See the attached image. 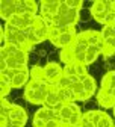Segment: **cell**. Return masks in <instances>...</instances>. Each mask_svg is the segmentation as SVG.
<instances>
[{"label": "cell", "mask_w": 115, "mask_h": 127, "mask_svg": "<svg viewBox=\"0 0 115 127\" xmlns=\"http://www.w3.org/2000/svg\"><path fill=\"white\" fill-rule=\"evenodd\" d=\"M0 89H2V98H6L8 95H9V92H11V86L5 82V80H0Z\"/></svg>", "instance_id": "obj_24"}, {"label": "cell", "mask_w": 115, "mask_h": 127, "mask_svg": "<svg viewBox=\"0 0 115 127\" xmlns=\"http://www.w3.org/2000/svg\"><path fill=\"white\" fill-rule=\"evenodd\" d=\"M27 36L32 42V45H37V44H41L42 41L48 39V33H50V26L47 24V21L38 14L35 17V21L27 30Z\"/></svg>", "instance_id": "obj_12"}, {"label": "cell", "mask_w": 115, "mask_h": 127, "mask_svg": "<svg viewBox=\"0 0 115 127\" xmlns=\"http://www.w3.org/2000/svg\"><path fill=\"white\" fill-rule=\"evenodd\" d=\"M103 38H114L115 39V23H111L108 26H103V29L100 30Z\"/></svg>", "instance_id": "obj_23"}, {"label": "cell", "mask_w": 115, "mask_h": 127, "mask_svg": "<svg viewBox=\"0 0 115 127\" xmlns=\"http://www.w3.org/2000/svg\"><path fill=\"white\" fill-rule=\"evenodd\" d=\"M61 5H62L61 0H42L39 3V15L47 21V24H50L58 15Z\"/></svg>", "instance_id": "obj_16"}, {"label": "cell", "mask_w": 115, "mask_h": 127, "mask_svg": "<svg viewBox=\"0 0 115 127\" xmlns=\"http://www.w3.org/2000/svg\"><path fill=\"white\" fill-rule=\"evenodd\" d=\"M0 115H2V124L0 127H24L27 123V112L20 104L9 103L6 98H2L0 104Z\"/></svg>", "instance_id": "obj_3"}, {"label": "cell", "mask_w": 115, "mask_h": 127, "mask_svg": "<svg viewBox=\"0 0 115 127\" xmlns=\"http://www.w3.org/2000/svg\"><path fill=\"white\" fill-rule=\"evenodd\" d=\"M0 71L2 70H17V68H24L27 67L29 62V53L23 49L12 44H5L2 45L0 50Z\"/></svg>", "instance_id": "obj_1"}, {"label": "cell", "mask_w": 115, "mask_h": 127, "mask_svg": "<svg viewBox=\"0 0 115 127\" xmlns=\"http://www.w3.org/2000/svg\"><path fill=\"white\" fill-rule=\"evenodd\" d=\"M97 103L102 109H114L115 106V70H111L103 76L100 89L97 92Z\"/></svg>", "instance_id": "obj_4"}, {"label": "cell", "mask_w": 115, "mask_h": 127, "mask_svg": "<svg viewBox=\"0 0 115 127\" xmlns=\"http://www.w3.org/2000/svg\"><path fill=\"white\" fill-rule=\"evenodd\" d=\"M5 44L17 45L20 49L26 50L27 53L34 49V45H32L26 30H20V29L14 27V26H9L6 23L2 26V45H5Z\"/></svg>", "instance_id": "obj_5"}, {"label": "cell", "mask_w": 115, "mask_h": 127, "mask_svg": "<svg viewBox=\"0 0 115 127\" xmlns=\"http://www.w3.org/2000/svg\"><path fill=\"white\" fill-rule=\"evenodd\" d=\"M62 104H65V103H64L61 94H59L58 86H52L50 92H48L47 98H45V101H44V106H45V107H50V109H58V107H61Z\"/></svg>", "instance_id": "obj_19"}, {"label": "cell", "mask_w": 115, "mask_h": 127, "mask_svg": "<svg viewBox=\"0 0 115 127\" xmlns=\"http://www.w3.org/2000/svg\"><path fill=\"white\" fill-rule=\"evenodd\" d=\"M112 110H114V117H115V106H114V109H112Z\"/></svg>", "instance_id": "obj_27"}, {"label": "cell", "mask_w": 115, "mask_h": 127, "mask_svg": "<svg viewBox=\"0 0 115 127\" xmlns=\"http://www.w3.org/2000/svg\"><path fill=\"white\" fill-rule=\"evenodd\" d=\"M91 17L103 26L115 23V11L112 9L111 0H97L89 8Z\"/></svg>", "instance_id": "obj_8"}, {"label": "cell", "mask_w": 115, "mask_h": 127, "mask_svg": "<svg viewBox=\"0 0 115 127\" xmlns=\"http://www.w3.org/2000/svg\"><path fill=\"white\" fill-rule=\"evenodd\" d=\"M32 126L34 127H61L59 118H58V110L41 106L34 115Z\"/></svg>", "instance_id": "obj_13"}, {"label": "cell", "mask_w": 115, "mask_h": 127, "mask_svg": "<svg viewBox=\"0 0 115 127\" xmlns=\"http://www.w3.org/2000/svg\"><path fill=\"white\" fill-rule=\"evenodd\" d=\"M8 127H11V126H8Z\"/></svg>", "instance_id": "obj_28"}, {"label": "cell", "mask_w": 115, "mask_h": 127, "mask_svg": "<svg viewBox=\"0 0 115 127\" xmlns=\"http://www.w3.org/2000/svg\"><path fill=\"white\" fill-rule=\"evenodd\" d=\"M38 12L39 5L34 0H2V3H0V17L5 21L18 14L38 15Z\"/></svg>", "instance_id": "obj_2"}, {"label": "cell", "mask_w": 115, "mask_h": 127, "mask_svg": "<svg viewBox=\"0 0 115 127\" xmlns=\"http://www.w3.org/2000/svg\"><path fill=\"white\" fill-rule=\"evenodd\" d=\"M62 77H64V67L61 64L52 61L44 65V79L47 83H50L52 86H56Z\"/></svg>", "instance_id": "obj_15"}, {"label": "cell", "mask_w": 115, "mask_h": 127, "mask_svg": "<svg viewBox=\"0 0 115 127\" xmlns=\"http://www.w3.org/2000/svg\"><path fill=\"white\" fill-rule=\"evenodd\" d=\"M65 3H67L70 8H73V9H82L83 8V2H80V0H65Z\"/></svg>", "instance_id": "obj_25"}, {"label": "cell", "mask_w": 115, "mask_h": 127, "mask_svg": "<svg viewBox=\"0 0 115 127\" xmlns=\"http://www.w3.org/2000/svg\"><path fill=\"white\" fill-rule=\"evenodd\" d=\"M71 88L74 91V95H76V100L77 101H86V100H89L92 95L97 92L95 79L91 74L85 76L82 80H79L77 83L71 85Z\"/></svg>", "instance_id": "obj_14"}, {"label": "cell", "mask_w": 115, "mask_h": 127, "mask_svg": "<svg viewBox=\"0 0 115 127\" xmlns=\"http://www.w3.org/2000/svg\"><path fill=\"white\" fill-rule=\"evenodd\" d=\"M30 79H34V80H45L44 79V67H32L30 68Z\"/></svg>", "instance_id": "obj_22"}, {"label": "cell", "mask_w": 115, "mask_h": 127, "mask_svg": "<svg viewBox=\"0 0 115 127\" xmlns=\"http://www.w3.org/2000/svg\"><path fill=\"white\" fill-rule=\"evenodd\" d=\"M88 70L85 65H82L79 62H71L68 65H64V76L71 77V79H83L88 76Z\"/></svg>", "instance_id": "obj_18"}, {"label": "cell", "mask_w": 115, "mask_h": 127, "mask_svg": "<svg viewBox=\"0 0 115 127\" xmlns=\"http://www.w3.org/2000/svg\"><path fill=\"white\" fill-rule=\"evenodd\" d=\"M79 20H80V11L73 9L65 2H62L58 15L53 18V21L48 26L50 27H76Z\"/></svg>", "instance_id": "obj_9"}, {"label": "cell", "mask_w": 115, "mask_h": 127, "mask_svg": "<svg viewBox=\"0 0 115 127\" xmlns=\"http://www.w3.org/2000/svg\"><path fill=\"white\" fill-rule=\"evenodd\" d=\"M111 5H112V9L115 11V0H111Z\"/></svg>", "instance_id": "obj_26"}, {"label": "cell", "mask_w": 115, "mask_h": 127, "mask_svg": "<svg viewBox=\"0 0 115 127\" xmlns=\"http://www.w3.org/2000/svg\"><path fill=\"white\" fill-rule=\"evenodd\" d=\"M56 110H58V118H59L61 127H77L80 124L82 117H83L82 109L76 103H65L61 107H58Z\"/></svg>", "instance_id": "obj_7"}, {"label": "cell", "mask_w": 115, "mask_h": 127, "mask_svg": "<svg viewBox=\"0 0 115 127\" xmlns=\"http://www.w3.org/2000/svg\"><path fill=\"white\" fill-rule=\"evenodd\" d=\"M77 127H97L95 124V110H88L83 114L80 120V124Z\"/></svg>", "instance_id": "obj_21"}, {"label": "cell", "mask_w": 115, "mask_h": 127, "mask_svg": "<svg viewBox=\"0 0 115 127\" xmlns=\"http://www.w3.org/2000/svg\"><path fill=\"white\" fill-rule=\"evenodd\" d=\"M35 17L37 15H32V14H18V15H14L11 17L8 21H5L6 24L9 26H14L20 30H27L35 21Z\"/></svg>", "instance_id": "obj_17"}, {"label": "cell", "mask_w": 115, "mask_h": 127, "mask_svg": "<svg viewBox=\"0 0 115 127\" xmlns=\"http://www.w3.org/2000/svg\"><path fill=\"white\" fill-rule=\"evenodd\" d=\"M52 89V85L47 83L45 80H34L30 79V82L24 86V98L30 104H39L44 106V101L47 98L48 92Z\"/></svg>", "instance_id": "obj_6"}, {"label": "cell", "mask_w": 115, "mask_h": 127, "mask_svg": "<svg viewBox=\"0 0 115 127\" xmlns=\"http://www.w3.org/2000/svg\"><path fill=\"white\" fill-rule=\"evenodd\" d=\"M77 36L76 27H50L48 41L58 49H67L70 47Z\"/></svg>", "instance_id": "obj_10"}, {"label": "cell", "mask_w": 115, "mask_h": 127, "mask_svg": "<svg viewBox=\"0 0 115 127\" xmlns=\"http://www.w3.org/2000/svg\"><path fill=\"white\" fill-rule=\"evenodd\" d=\"M95 124L97 127H115L112 117L102 109H95Z\"/></svg>", "instance_id": "obj_20"}, {"label": "cell", "mask_w": 115, "mask_h": 127, "mask_svg": "<svg viewBox=\"0 0 115 127\" xmlns=\"http://www.w3.org/2000/svg\"><path fill=\"white\" fill-rule=\"evenodd\" d=\"M0 79L5 80L12 89H18L21 86H26L30 82V68H17V70H2Z\"/></svg>", "instance_id": "obj_11"}]
</instances>
